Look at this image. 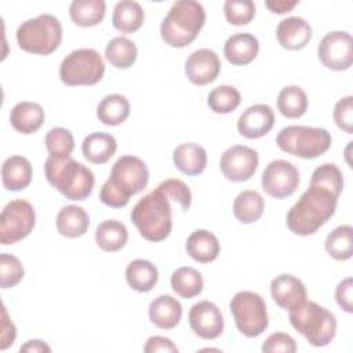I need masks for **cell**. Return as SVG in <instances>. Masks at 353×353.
Masks as SVG:
<instances>
[{
	"label": "cell",
	"mask_w": 353,
	"mask_h": 353,
	"mask_svg": "<svg viewBox=\"0 0 353 353\" xmlns=\"http://www.w3.org/2000/svg\"><path fill=\"white\" fill-rule=\"evenodd\" d=\"M339 196L332 190L312 183L288 210L285 222L288 229L298 236L316 233L336 211Z\"/></svg>",
	"instance_id": "6da1fadb"
},
{
	"label": "cell",
	"mask_w": 353,
	"mask_h": 353,
	"mask_svg": "<svg viewBox=\"0 0 353 353\" xmlns=\"http://www.w3.org/2000/svg\"><path fill=\"white\" fill-rule=\"evenodd\" d=\"M149 182V170L137 156H121L110 170V176L102 185L99 200L112 208L125 207L130 197L141 193Z\"/></svg>",
	"instance_id": "7a4b0ae2"
},
{
	"label": "cell",
	"mask_w": 353,
	"mask_h": 353,
	"mask_svg": "<svg viewBox=\"0 0 353 353\" xmlns=\"http://www.w3.org/2000/svg\"><path fill=\"white\" fill-rule=\"evenodd\" d=\"M139 234L152 243L167 239L172 229V211L167 194L156 188L137 201L130 212Z\"/></svg>",
	"instance_id": "3957f363"
},
{
	"label": "cell",
	"mask_w": 353,
	"mask_h": 353,
	"mask_svg": "<svg viewBox=\"0 0 353 353\" xmlns=\"http://www.w3.org/2000/svg\"><path fill=\"white\" fill-rule=\"evenodd\" d=\"M44 174L52 188L73 201L85 200L95 185L94 172L70 156H48L44 163Z\"/></svg>",
	"instance_id": "277c9868"
},
{
	"label": "cell",
	"mask_w": 353,
	"mask_h": 353,
	"mask_svg": "<svg viewBox=\"0 0 353 353\" xmlns=\"http://www.w3.org/2000/svg\"><path fill=\"white\" fill-rule=\"evenodd\" d=\"M205 23V10L194 0H176L160 25L165 44L183 48L192 44Z\"/></svg>",
	"instance_id": "5b68a950"
},
{
	"label": "cell",
	"mask_w": 353,
	"mask_h": 353,
	"mask_svg": "<svg viewBox=\"0 0 353 353\" xmlns=\"http://www.w3.org/2000/svg\"><path fill=\"white\" fill-rule=\"evenodd\" d=\"M290 323L316 347L327 346L336 334L334 313L313 301H305L290 310Z\"/></svg>",
	"instance_id": "8992f818"
},
{
	"label": "cell",
	"mask_w": 353,
	"mask_h": 353,
	"mask_svg": "<svg viewBox=\"0 0 353 353\" xmlns=\"http://www.w3.org/2000/svg\"><path fill=\"white\" fill-rule=\"evenodd\" d=\"M17 43L29 54L48 55L62 41V25L52 14H41L26 19L17 29Z\"/></svg>",
	"instance_id": "52a82bcc"
},
{
	"label": "cell",
	"mask_w": 353,
	"mask_h": 353,
	"mask_svg": "<svg viewBox=\"0 0 353 353\" xmlns=\"http://www.w3.org/2000/svg\"><path fill=\"white\" fill-rule=\"evenodd\" d=\"M277 146L301 159H316L324 154L331 143V134L325 128L309 125H287L276 137Z\"/></svg>",
	"instance_id": "ba28073f"
},
{
	"label": "cell",
	"mask_w": 353,
	"mask_h": 353,
	"mask_svg": "<svg viewBox=\"0 0 353 353\" xmlns=\"http://www.w3.org/2000/svg\"><path fill=\"white\" fill-rule=\"evenodd\" d=\"M105 74V62L94 48H79L68 54L59 66V79L63 84L94 85Z\"/></svg>",
	"instance_id": "9c48e42d"
},
{
	"label": "cell",
	"mask_w": 353,
	"mask_h": 353,
	"mask_svg": "<svg viewBox=\"0 0 353 353\" xmlns=\"http://www.w3.org/2000/svg\"><path fill=\"white\" fill-rule=\"evenodd\" d=\"M229 309L237 330L247 338L259 336L269 325L266 302L254 291H239L232 298Z\"/></svg>",
	"instance_id": "30bf717a"
},
{
	"label": "cell",
	"mask_w": 353,
	"mask_h": 353,
	"mask_svg": "<svg viewBox=\"0 0 353 353\" xmlns=\"http://www.w3.org/2000/svg\"><path fill=\"white\" fill-rule=\"evenodd\" d=\"M36 223L33 205L22 199L7 203L0 214V243L15 244L30 234Z\"/></svg>",
	"instance_id": "8fae6325"
},
{
	"label": "cell",
	"mask_w": 353,
	"mask_h": 353,
	"mask_svg": "<svg viewBox=\"0 0 353 353\" xmlns=\"http://www.w3.org/2000/svg\"><path fill=\"white\" fill-rule=\"evenodd\" d=\"M299 181L298 168L292 163L281 159L270 161L261 176L263 192L274 199H285L294 194Z\"/></svg>",
	"instance_id": "7c38bea8"
},
{
	"label": "cell",
	"mask_w": 353,
	"mask_h": 353,
	"mask_svg": "<svg viewBox=\"0 0 353 353\" xmlns=\"http://www.w3.org/2000/svg\"><path fill=\"white\" fill-rule=\"evenodd\" d=\"M321 63L331 70L342 72L353 63V39L350 33L335 30L327 33L317 46Z\"/></svg>",
	"instance_id": "4fadbf2b"
},
{
	"label": "cell",
	"mask_w": 353,
	"mask_h": 353,
	"mask_svg": "<svg viewBox=\"0 0 353 353\" xmlns=\"http://www.w3.org/2000/svg\"><path fill=\"white\" fill-rule=\"evenodd\" d=\"M259 164L258 152L250 146L233 145L228 148L219 161L222 175L232 182L248 181Z\"/></svg>",
	"instance_id": "5bb4252c"
},
{
	"label": "cell",
	"mask_w": 353,
	"mask_h": 353,
	"mask_svg": "<svg viewBox=\"0 0 353 353\" xmlns=\"http://www.w3.org/2000/svg\"><path fill=\"white\" fill-rule=\"evenodd\" d=\"M189 325L201 339H215L223 332L225 321L221 309L211 301H200L189 310Z\"/></svg>",
	"instance_id": "9a60e30c"
},
{
	"label": "cell",
	"mask_w": 353,
	"mask_h": 353,
	"mask_svg": "<svg viewBox=\"0 0 353 353\" xmlns=\"http://www.w3.org/2000/svg\"><path fill=\"white\" fill-rule=\"evenodd\" d=\"M221 61L218 54L210 48L193 51L185 62V74L196 85L212 83L221 73Z\"/></svg>",
	"instance_id": "2e32d148"
},
{
	"label": "cell",
	"mask_w": 353,
	"mask_h": 353,
	"mask_svg": "<svg viewBox=\"0 0 353 353\" xmlns=\"http://www.w3.org/2000/svg\"><path fill=\"white\" fill-rule=\"evenodd\" d=\"M274 125V112L269 105L255 103L247 108L237 120V131L247 139L266 135Z\"/></svg>",
	"instance_id": "e0dca14e"
},
{
	"label": "cell",
	"mask_w": 353,
	"mask_h": 353,
	"mask_svg": "<svg viewBox=\"0 0 353 353\" xmlns=\"http://www.w3.org/2000/svg\"><path fill=\"white\" fill-rule=\"evenodd\" d=\"M270 294L276 305L288 312L305 302L307 296L305 284L288 273L279 274L272 280Z\"/></svg>",
	"instance_id": "ac0fdd59"
},
{
	"label": "cell",
	"mask_w": 353,
	"mask_h": 353,
	"mask_svg": "<svg viewBox=\"0 0 353 353\" xmlns=\"http://www.w3.org/2000/svg\"><path fill=\"white\" fill-rule=\"evenodd\" d=\"M312 26L301 17H288L280 21L276 29L279 44L291 51H298L306 47L312 39Z\"/></svg>",
	"instance_id": "d6986e66"
},
{
	"label": "cell",
	"mask_w": 353,
	"mask_h": 353,
	"mask_svg": "<svg viewBox=\"0 0 353 353\" xmlns=\"http://www.w3.org/2000/svg\"><path fill=\"white\" fill-rule=\"evenodd\" d=\"M259 52V41L251 33H234L225 41L223 54L234 66L251 63Z\"/></svg>",
	"instance_id": "ffe728a7"
},
{
	"label": "cell",
	"mask_w": 353,
	"mask_h": 353,
	"mask_svg": "<svg viewBox=\"0 0 353 353\" xmlns=\"http://www.w3.org/2000/svg\"><path fill=\"white\" fill-rule=\"evenodd\" d=\"M182 317L181 302L171 295H160L149 305V320L157 328L172 330Z\"/></svg>",
	"instance_id": "44dd1931"
},
{
	"label": "cell",
	"mask_w": 353,
	"mask_h": 353,
	"mask_svg": "<svg viewBox=\"0 0 353 353\" xmlns=\"http://www.w3.org/2000/svg\"><path fill=\"white\" fill-rule=\"evenodd\" d=\"M46 113L37 102H18L10 112L11 127L25 135L36 132L44 123Z\"/></svg>",
	"instance_id": "7402d4cb"
},
{
	"label": "cell",
	"mask_w": 353,
	"mask_h": 353,
	"mask_svg": "<svg viewBox=\"0 0 353 353\" xmlns=\"http://www.w3.org/2000/svg\"><path fill=\"white\" fill-rule=\"evenodd\" d=\"M174 165L189 176L201 174L207 167V152L203 146L193 142L181 143L174 149L172 153Z\"/></svg>",
	"instance_id": "603a6c76"
},
{
	"label": "cell",
	"mask_w": 353,
	"mask_h": 353,
	"mask_svg": "<svg viewBox=\"0 0 353 353\" xmlns=\"http://www.w3.org/2000/svg\"><path fill=\"white\" fill-rule=\"evenodd\" d=\"M32 164L23 156H10L1 165L3 186L11 192L26 189L32 182Z\"/></svg>",
	"instance_id": "cb8c5ba5"
},
{
	"label": "cell",
	"mask_w": 353,
	"mask_h": 353,
	"mask_svg": "<svg viewBox=\"0 0 353 353\" xmlns=\"http://www.w3.org/2000/svg\"><path fill=\"white\" fill-rule=\"evenodd\" d=\"M185 248L189 256L196 262L210 263L218 258L221 244L214 233L205 229H197L188 237Z\"/></svg>",
	"instance_id": "d4e9b609"
},
{
	"label": "cell",
	"mask_w": 353,
	"mask_h": 353,
	"mask_svg": "<svg viewBox=\"0 0 353 353\" xmlns=\"http://www.w3.org/2000/svg\"><path fill=\"white\" fill-rule=\"evenodd\" d=\"M57 230L68 239H76L88 230L90 216L85 210L76 204L65 205L57 215Z\"/></svg>",
	"instance_id": "484cf974"
},
{
	"label": "cell",
	"mask_w": 353,
	"mask_h": 353,
	"mask_svg": "<svg viewBox=\"0 0 353 353\" xmlns=\"http://www.w3.org/2000/svg\"><path fill=\"white\" fill-rule=\"evenodd\" d=\"M83 156L92 164H105L117 150V142L113 135L106 132H92L81 143Z\"/></svg>",
	"instance_id": "4316f807"
},
{
	"label": "cell",
	"mask_w": 353,
	"mask_h": 353,
	"mask_svg": "<svg viewBox=\"0 0 353 353\" xmlns=\"http://www.w3.org/2000/svg\"><path fill=\"white\" fill-rule=\"evenodd\" d=\"M145 21V12L138 1L121 0L119 1L112 14V25L121 33H134L141 29Z\"/></svg>",
	"instance_id": "83f0119b"
},
{
	"label": "cell",
	"mask_w": 353,
	"mask_h": 353,
	"mask_svg": "<svg viewBox=\"0 0 353 353\" xmlns=\"http://www.w3.org/2000/svg\"><path fill=\"white\" fill-rule=\"evenodd\" d=\"M128 240V230L124 223L116 219H106L97 226L95 243L106 252H116L121 250Z\"/></svg>",
	"instance_id": "f1b7e54d"
},
{
	"label": "cell",
	"mask_w": 353,
	"mask_h": 353,
	"mask_svg": "<svg viewBox=\"0 0 353 353\" xmlns=\"http://www.w3.org/2000/svg\"><path fill=\"white\" fill-rule=\"evenodd\" d=\"M105 14L106 3L103 0H74L69 7L72 22L81 28H91L101 23Z\"/></svg>",
	"instance_id": "f546056e"
},
{
	"label": "cell",
	"mask_w": 353,
	"mask_h": 353,
	"mask_svg": "<svg viewBox=\"0 0 353 353\" xmlns=\"http://www.w3.org/2000/svg\"><path fill=\"white\" fill-rule=\"evenodd\" d=\"M125 280L132 290L138 292H148L156 285L159 280V270L150 261L135 259L130 262L125 269Z\"/></svg>",
	"instance_id": "4dcf8cb0"
},
{
	"label": "cell",
	"mask_w": 353,
	"mask_h": 353,
	"mask_svg": "<svg viewBox=\"0 0 353 353\" xmlns=\"http://www.w3.org/2000/svg\"><path fill=\"white\" fill-rule=\"evenodd\" d=\"M265 210V200L256 190H243L233 201V215L241 223L259 221Z\"/></svg>",
	"instance_id": "1f68e13d"
},
{
	"label": "cell",
	"mask_w": 353,
	"mask_h": 353,
	"mask_svg": "<svg viewBox=\"0 0 353 353\" xmlns=\"http://www.w3.org/2000/svg\"><path fill=\"white\" fill-rule=\"evenodd\" d=\"M130 116V102L124 95H106L97 106V117L105 125H119Z\"/></svg>",
	"instance_id": "d6a6232c"
},
{
	"label": "cell",
	"mask_w": 353,
	"mask_h": 353,
	"mask_svg": "<svg viewBox=\"0 0 353 353\" xmlns=\"http://www.w3.org/2000/svg\"><path fill=\"white\" fill-rule=\"evenodd\" d=\"M171 288L172 291L185 299H192L203 291L204 280L201 273L190 266L178 268L171 274Z\"/></svg>",
	"instance_id": "836d02e7"
},
{
	"label": "cell",
	"mask_w": 353,
	"mask_h": 353,
	"mask_svg": "<svg viewBox=\"0 0 353 353\" xmlns=\"http://www.w3.org/2000/svg\"><path fill=\"white\" fill-rule=\"evenodd\" d=\"M105 57L108 62L116 69H128L137 61L138 50L132 40L117 36L106 44Z\"/></svg>",
	"instance_id": "e575fe53"
},
{
	"label": "cell",
	"mask_w": 353,
	"mask_h": 353,
	"mask_svg": "<svg viewBox=\"0 0 353 353\" xmlns=\"http://www.w3.org/2000/svg\"><path fill=\"white\" fill-rule=\"evenodd\" d=\"M279 112L288 119H298L307 109V95L299 85L284 87L277 97Z\"/></svg>",
	"instance_id": "d590c367"
},
{
	"label": "cell",
	"mask_w": 353,
	"mask_h": 353,
	"mask_svg": "<svg viewBox=\"0 0 353 353\" xmlns=\"http://www.w3.org/2000/svg\"><path fill=\"white\" fill-rule=\"evenodd\" d=\"M325 251L336 261H347L353 255V228L341 225L328 233L325 239Z\"/></svg>",
	"instance_id": "8d00e7d4"
},
{
	"label": "cell",
	"mask_w": 353,
	"mask_h": 353,
	"mask_svg": "<svg viewBox=\"0 0 353 353\" xmlns=\"http://www.w3.org/2000/svg\"><path fill=\"white\" fill-rule=\"evenodd\" d=\"M241 102L239 90L233 85H218L210 91L207 105L214 113L228 114L237 109Z\"/></svg>",
	"instance_id": "74e56055"
},
{
	"label": "cell",
	"mask_w": 353,
	"mask_h": 353,
	"mask_svg": "<svg viewBox=\"0 0 353 353\" xmlns=\"http://www.w3.org/2000/svg\"><path fill=\"white\" fill-rule=\"evenodd\" d=\"M46 148L50 156L69 157L74 149V138L68 128L55 127L51 128L44 139Z\"/></svg>",
	"instance_id": "f35d334b"
},
{
	"label": "cell",
	"mask_w": 353,
	"mask_h": 353,
	"mask_svg": "<svg viewBox=\"0 0 353 353\" xmlns=\"http://www.w3.org/2000/svg\"><path fill=\"white\" fill-rule=\"evenodd\" d=\"M223 14L230 25H248L255 17V4L251 0H226Z\"/></svg>",
	"instance_id": "ab89813d"
},
{
	"label": "cell",
	"mask_w": 353,
	"mask_h": 353,
	"mask_svg": "<svg viewBox=\"0 0 353 353\" xmlns=\"http://www.w3.org/2000/svg\"><path fill=\"white\" fill-rule=\"evenodd\" d=\"M310 182L319 183V185L332 190L338 196L342 193V189H343L342 171L338 168V165H335L332 163H324V164L319 165L313 171Z\"/></svg>",
	"instance_id": "60d3db41"
},
{
	"label": "cell",
	"mask_w": 353,
	"mask_h": 353,
	"mask_svg": "<svg viewBox=\"0 0 353 353\" xmlns=\"http://www.w3.org/2000/svg\"><path fill=\"white\" fill-rule=\"evenodd\" d=\"M25 276L22 262L7 252L0 254V285L1 288L15 287Z\"/></svg>",
	"instance_id": "b9f144b4"
},
{
	"label": "cell",
	"mask_w": 353,
	"mask_h": 353,
	"mask_svg": "<svg viewBox=\"0 0 353 353\" xmlns=\"http://www.w3.org/2000/svg\"><path fill=\"white\" fill-rule=\"evenodd\" d=\"M157 188L160 190H163L170 200L176 201L181 205L183 212H186L190 208L192 192L183 181H181L178 178H168V179L160 182Z\"/></svg>",
	"instance_id": "7bdbcfd3"
},
{
	"label": "cell",
	"mask_w": 353,
	"mask_h": 353,
	"mask_svg": "<svg viewBox=\"0 0 353 353\" xmlns=\"http://www.w3.org/2000/svg\"><path fill=\"white\" fill-rule=\"evenodd\" d=\"M334 121L346 134L353 132V97L341 98L334 106Z\"/></svg>",
	"instance_id": "ee69618b"
},
{
	"label": "cell",
	"mask_w": 353,
	"mask_h": 353,
	"mask_svg": "<svg viewBox=\"0 0 353 353\" xmlns=\"http://www.w3.org/2000/svg\"><path fill=\"white\" fill-rule=\"evenodd\" d=\"M263 353H295L296 343L295 339L285 332L270 334L262 343Z\"/></svg>",
	"instance_id": "f6af8a7d"
},
{
	"label": "cell",
	"mask_w": 353,
	"mask_h": 353,
	"mask_svg": "<svg viewBox=\"0 0 353 353\" xmlns=\"http://www.w3.org/2000/svg\"><path fill=\"white\" fill-rule=\"evenodd\" d=\"M352 291H353V280L352 277H346L336 285L335 290V301L338 306L345 310L346 313L353 312V301H352Z\"/></svg>",
	"instance_id": "bcb514c9"
},
{
	"label": "cell",
	"mask_w": 353,
	"mask_h": 353,
	"mask_svg": "<svg viewBox=\"0 0 353 353\" xmlns=\"http://www.w3.org/2000/svg\"><path fill=\"white\" fill-rule=\"evenodd\" d=\"M178 350L179 349L170 338L161 335H153L148 338L143 346L145 353H178Z\"/></svg>",
	"instance_id": "7dc6e473"
},
{
	"label": "cell",
	"mask_w": 353,
	"mask_h": 353,
	"mask_svg": "<svg viewBox=\"0 0 353 353\" xmlns=\"http://www.w3.org/2000/svg\"><path fill=\"white\" fill-rule=\"evenodd\" d=\"M17 338V328L14 323L10 320L6 306H3V321H1V342H0V349L6 350L10 345L14 343Z\"/></svg>",
	"instance_id": "c3c4849f"
},
{
	"label": "cell",
	"mask_w": 353,
	"mask_h": 353,
	"mask_svg": "<svg viewBox=\"0 0 353 353\" xmlns=\"http://www.w3.org/2000/svg\"><path fill=\"white\" fill-rule=\"evenodd\" d=\"M299 1H285V0H266L265 6L274 14H285L290 12Z\"/></svg>",
	"instance_id": "681fc988"
},
{
	"label": "cell",
	"mask_w": 353,
	"mask_h": 353,
	"mask_svg": "<svg viewBox=\"0 0 353 353\" xmlns=\"http://www.w3.org/2000/svg\"><path fill=\"white\" fill-rule=\"evenodd\" d=\"M19 350L29 353H50L51 347L41 339H30L25 345H22Z\"/></svg>",
	"instance_id": "f907efd6"
}]
</instances>
